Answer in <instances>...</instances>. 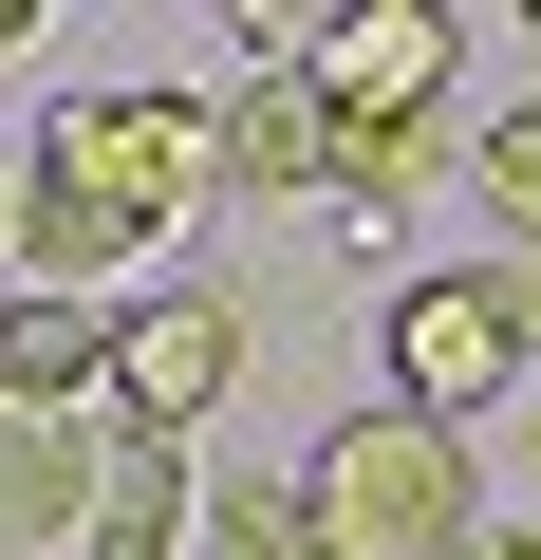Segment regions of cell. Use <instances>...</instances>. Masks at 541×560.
Here are the masks:
<instances>
[{
	"label": "cell",
	"instance_id": "6da1fadb",
	"mask_svg": "<svg viewBox=\"0 0 541 560\" xmlns=\"http://www.w3.org/2000/svg\"><path fill=\"white\" fill-rule=\"evenodd\" d=\"M224 187V94H57L38 150H20V280L38 300H94L113 261H168V224Z\"/></svg>",
	"mask_w": 541,
	"mask_h": 560
},
{
	"label": "cell",
	"instance_id": "7a4b0ae2",
	"mask_svg": "<svg viewBox=\"0 0 541 560\" xmlns=\"http://www.w3.org/2000/svg\"><path fill=\"white\" fill-rule=\"evenodd\" d=\"M318 523H337V560H467L485 541V486H467V430H430V411H355L318 467Z\"/></svg>",
	"mask_w": 541,
	"mask_h": 560
},
{
	"label": "cell",
	"instance_id": "3957f363",
	"mask_svg": "<svg viewBox=\"0 0 541 560\" xmlns=\"http://www.w3.org/2000/svg\"><path fill=\"white\" fill-rule=\"evenodd\" d=\"M522 355H541V280H522V261H448V280L392 300V411H430V430L504 411Z\"/></svg>",
	"mask_w": 541,
	"mask_h": 560
},
{
	"label": "cell",
	"instance_id": "277c9868",
	"mask_svg": "<svg viewBox=\"0 0 541 560\" xmlns=\"http://www.w3.org/2000/svg\"><path fill=\"white\" fill-rule=\"evenodd\" d=\"M224 374H243V318H224V300H131L94 430H113V448H187V430L224 411Z\"/></svg>",
	"mask_w": 541,
	"mask_h": 560
},
{
	"label": "cell",
	"instance_id": "5b68a950",
	"mask_svg": "<svg viewBox=\"0 0 541 560\" xmlns=\"http://www.w3.org/2000/svg\"><path fill=\"white\" fill-rule=\"evenodd\" d=\"M113 504V430L94 411H0V560H75Z\"/></svg>",
	"mask_w": 541,
	"mask_h": 560
},
{
	"label": "cell",
	"instance_id": "8992f818",
	"mask_svg": "<svg viewBox=\"0 0 541 560\" xmlns=\"http://www.w3.org/2000/svg\"><path fill=\"white\" fill-rule=\"evenodd\" d=\"M355 131L374 113H448V20H430V0H318V57H299Z\"/></svg>",
	"mask_w": 541,
	"mask_h": 560
},
{
	"label": "cell",
	"instance_id": "52a82bcc",
	"mask_svg": "<svg viewBox=\"0 0 541 560\" xmlns=\"http://www.w3.org/2000/svg\"><path fill=\"white\" fill-rule=\"evenodd\" d=\"M224 187H243V206H299V187H318V206H337V94H318V75H243V94H224Z\"/></svg>",
	"mask_w": 541,
	"mask_h": 560
},
{
	"label": "cell",
	"instance_id": "ba28073f",
	"mask_svg": "<svg viewBox=\"0 0 541 560\" xmlns=\"http://www.w3.org/2000/svg\"><path fill=\"white\" fill-rule=\"evenodd\" d=\"M113 300H38V280H20V300H0V411H94L113 393Z\"/></svg>",
	"mask_w": 541,
	"mask_h": 560
},
{
	"label": "cell",
	"instance_id": "9c48e42d",
	"mask_svg": "<svg viewBox=\"0 0 541 560\" xmlns=\"http://www.w3.org/2000/svg\"><path fill=\"white\" fill-rule=\"evenodd\" d=\"M75 560H205V486H187V448H113V504H94Z\"/></svg>",
	"mask_w": 541,
	"mask_h": 560
},
{
	"label": "cell",
	"instance_id": "30bf717a",
	"mask_svg": "<svg viewBox=\"0 0 541 560\" xmlns=\"http://www.w3.org/2000/svg\"><path fill=\"white\" fill-rule=\"evenodd\" d=\"M205 560H337V523H318V486L243 467V486H205Z\"/></svg>",
	"mask_w": 541,
	"mask_h": 560
},
{
	"label": "cell",
	"instance_id": "8fae6325",
	"mask_svg": "<svg viewBox=\"0 0 541 560\" xmlns=\"http://www.w3.org/2000/svg\"><path fill=\"white\" fill-rule=\"evenodd\" d=\"M467 187H485V224H504V243H541V94L467 131Z\"/></svg>",
	"mask_w": 541,
	"mask_h": 560
},
{
	"label": "cell",
	"instance_id": "7c38bea8",
	"mask_svg": "<svg viewBox=\"0 0 541 560\" xmlns=\"http://www.w3.org/2000/svg\"><path fill=\"white\" fill-rule=\"evenodd\" d=\"M467 560H541V523H485V541H467Z\"/></svg>",
	"mask_w": 541,
	"mask_h": 560
}]
</instances>
